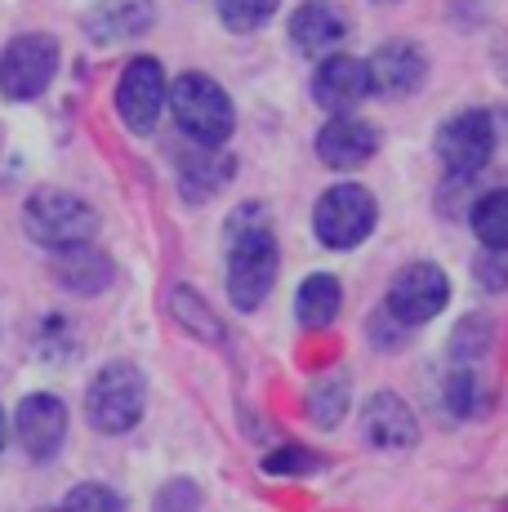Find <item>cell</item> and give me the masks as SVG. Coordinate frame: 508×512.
I'll list each match as a JSON object with an SVG mask.
<instances>
[{
  "instance_id": "cell-5",
  "label": "cell",
  "mask_w": 508,
  "mask_h": 512,
  "mask_svg": "<svg viewBox=\"0 0 508 512\" xmlns=\"http://www.w3.org/2000/svg\"><path fill=\"white\" fill-rule=\"evenodd\" d=\"M379 223V205L366 187L357 183H339V187H326L321 201L312 205V232L326 250H353L361 245Z\"/></svg>"
},
{
  "instance_id": "cell-24",
  "label": "cell",
  "mask_w": 508,
  "mask_h": 512,
  "mask_svg": "<svg viewBox=\"0 0 508 512\" xmlns=\"http://www.w3.org/2000/svg\"><path fill=\"white\" fill-rule=\"evenodd\" d=\"M317 468H326V459L312 455L308 446H281L263 459V472H272V477H308Z\"/></svg>"
},
{
  "instance_id": "cell-1",
  "label": "cell",
  "mask_w": 508,
  "mask_h": 512,
  "mask_svg": "<svg viewBox=\"0 0 508 512\" xmlns=\"http://www.w3.org/2000/svg\"><path fill=\"white\" fill-rule=\"evenodd\" d=\"M223 245H228V299L241 312H254L272 294L277 268H281V250H277L268 214L259 205H241L228 219Z\"/></svg>"
},
{
  "instance_id": "cell-29",
  "label": "cell",
  "mask_w": 508,
  "mask_h": 512,
  "mask_svg": "<svg viewBox=\"0 0 508 512\" xmlns=\"http://www.w3.org/2000/svg\"><path fill=\"white\" fill-rule=\"evenodd\" d=\"M486 348H491V321L486 317H473L455 330V343H451L455 357H482Z\"/></svg>"
},
{
  "instance_id": "cell-28",
  "label": "cell",
  "mask_w": 508,
  "mask_h": 512,
  "mask_svg": "<svg viewBox=\"0 0 508 512\" xmlns=\"http://www.w3.org/2000/svg\"><path fill=\"white\" fill-rule=\"evenodd\" d=\"M446 406L455 410V415H473L477 406H482V392H477V374L473 370H455L451 383H446Z\"/></svg>"
},
{
  "instance_id": "cell-12",
  "label": "cell",
  "mask_w": 508,
  "mask_h": 512,
  "mask_svg": "<svg viewBox=\"0 0 508 512\" xmlns=\"http://www.w3.org/2000/svg\"><path fill=\"white\" fill-rule=\"evenodd\" d=\"M317 156L330 170H361L366 161H375L379 152V130L361 116H330L317 130Z\"/></svg>"
},
{
  "instance_id": "cell-21",
  "label": "cell",
  "mask_w": 508,
  "mask_h": 512,
  "mask_svg": "<svg viewBox=\"0 0 508 512\" xmlns=\"http://www.w3.org/2000/svg\"><path fill=\"white\" fill-rule=\"evenodd\" d=\"M348 406H353V383H348V374H321L308 388V419L317 423V428H339Z\"/></svg>"
},
{
  "instance_id": "cell-27",
  "label": "cell",
  "mask_w": 508,
  "mask_h": 512,
  "mask_svg": "<svg viewBox=\"0 0 508 512\" xmlns=\"http://www.w3.org/2000/svg\"><path fill=\"white\" fill-rule=\"evenodd\" d=\"M156 512H201V490L197 481H165L156 495Z\"/></svg>"
},
{
  "instance_id": "cell-25",
  "label": "cell",
  "mask_w": 508,
  "mask_h": 512,
  "mask_svg": "<svg viewBox=\"0 0 508 512\" xmlns=\"http://www.w3.org/2000/svg\"><path fill=\"white\" fill-rule=\"evenodd\" d=\"M63 512H125V499L116 495L112 486H99V481H85V486L67 490Z\"/></svg>"
},
{
  "instance_id": "cell-3",
  "label": "cell",
  "mask_w": 508,
  "mask_h": 512,
  "mask_svg": "<svg viewBox=\"0 0 508 512\" xmlns=\"http://www.w3.org/2000/svg\"><path fill=\"white\" fill-rule=\"evenodd\" d=\"M23 228L36 245H45V250H76V245L94 241V232H99V214H94V205L81 201V196L45 187V192L27 196Z\"/></svg>"
},
{
  "instance_id": "cell-32",
  "label": "cell",
  "mask_w": 508,
  "mask_h": 512,
  "mask_svg": "<svg viewBox=\"0 0 508 512\" xmlns=\"http://www.w3.org/2000/svg\"><path fill=\"white\" fill-rule=\"evenodd\" d=\"M379 5H397V0H379Z\"/></svg>"
},
{
  "instance_id": "cell-15",
  "label": "cell",
  "mask_w": 508,
  "mask_h": 512,
  "mask_svg": "<svg viewBox=\"0 0 508 512\" xmlns=\"http://www.w3.org/2000/svg\"><path fill=\"white\" fill-rule=\"evenodd\" d=\"M361 437L375 450H410L419 441V419L397 392H375L361 406Z\"/></svg>"
},
{
  "instance_id": "cell-13",
  "label": "cell",
  "mask_w": 508,
  "mask_h": 512,
  "mask_svg": "<svg viewBox=\"0 0 508 512\" xmlns=\"http://www.w3.org/2000/svg\"><path fill=\"white\" fill-rule=\"evenodd\" d=\"M370 76V94H388V98H406L424 85L428 76V58L415 41H388L370 54L366 63Z\"/></svg>"
},
{
  "instance_id": "cell-10",
  "label": "cell",
  "mask_w": 508,
  "mask_h": 512,
  "mask_svg": "<svg viewBox=\"0 0 508 512\" xmlns=\"http://www.w3.org/2000/svg\"><path fill=\"white\" fill-rule=\"evenodd\" d=\"M14 432L32 459H54L67 437L63 397H54V392H32V397H23L18 401V415H14Z\"/></svg>"
},
{
  "instance_id": "cell-7",
  "label": "cell",
  "mask_w": 508,
  "mask_h": 512,
  "mask_svg": "<svg viewBox=\"0 0 508 512\" xmlns=\"http://www.w3.org/2000/svg\"><path fill=\"white\" fill-rule=\"evenodd\" d=\"M446 303H451V277H446L437 263H406V268L388 281L384 312L397 326L415 330V326H428Z\"/></svg>"
},
{
  "instance_id": "cell-4",
  "label": "cell",
  "mask_w": 508,
  "mask_h": 512,
  "mask_svg": "<svg viewBox=\"0 0 508 512\" xmlns=\"http://www.w3.org/2000/svg\"><path fill=\"white\" fill-rule=\"evenodd\" d=\"M143 406H148V383H143L139 366L130 361H112L94 374L90 392H85V419L90 428H99L103 437H121L134 423L143 419Z\"/></svg>"
},
{
  "instance_id": "cell-14",
  "label": "cell",
  "mask_w": 508,
  "mask_h": 512,
  "mask_svg": "<svg viewBox=\"0 0 508 512\" xmlns=\"http://www.w3.org/2000/svg\"><path fill=\"white\" fill-rule=\"evenodd\" d=\"M348 36V18L335 0H304L290 14V45L308 58H330Z\"/></svg>"
},
{
  "instance_id": "cell-22",
  "label": "cell",
  "mask_w": 508,
  "mask_h": 512,
  "mask_svg": "<svg viewBox=\"0 0 508 512\" xmlns=\"http://www.w3.org/2000/svg\"><path fill=\"white\" fill-rule=\"evenodd\" d=\"M468 223H473V236L486 245V250H508V187L486 192L482 201L473 205Z\"/></svg>"
},
{
  "instance_id": "cell-9",
  "label": "cell",
  "mask_w": 508,
  "mask_h": 512,
  "mask_svg": "<svg viewBox=\"0 0 508 512\" xmlns=\"http://www.w3.org/2000/svg\"><path fill=\"white\" fill-rule=\"evenodd\" d=\"M165 103H170V85L156 58H134L116 81V112H121L125 130L134 134H152L161 121Z\"/></svg>"
},
{
  "instance_id": "cell-30",
  "label": "cell",
  "mask_w": 508,
  "mask_h": 512,
  "mask_svg": "<svg viewBox=\"0 0 508 512\" xmlns=\"http://www.w3.org/2000/svg\"><path fill=\"white\" fill-rule=\"evenodd\" d=\"M36 352H41V357H72V352H76V343L67 339V321H63V317H50V321L41 326Z\"/></svg>"
},
{
  "instance_id": "cell-11",
  "label": "cell",
  "mask_w": 508,
  "mask_h": 512,
  "mask_svg": "<svg viewBox=\"0 0 508 512\" xmlns=\"http://www.w3.org/2000/svg\"><path fill=\"white\" fill-rule=\"evenodd\" d=\"M366 94H370L366 63L353 54H330L312 72V98H317V107H326L335 116H353Z\"/></svg>"
},
{
  "instance_id": "cell-16",
  "label": "cell",
  "mask_w": 508,
  "mask_h": 512,
  "mask_svg": "<svg viewBox=\"0 0 508 512\" xmlns=\"http://www.w3.org/2000/svg\"><path fill=\"white\" fill-rule=\"evenodd\" d=\"M152 23H156L152 0H99L85 14V36L94 45H125L139 41L143 32H152Z\"/></svg>"
},
{
  "instance_id": "cell-23",
  "label": "cell",
  "mask_w": 508,
  "mask_h": 512,
  "mask_svg": "<svg viewBox=\"0 0 508 512\" xmlns=\"http://www.w3.org/2000/svg\"><path fill=\"white\" fill-rule=\"evenodd\" d=\"M277 5L281 0H214L219 23L228 27V32H259V27L277 14Z\"/></svg>"
},
{
  "instance_id": "cell-8",
  "label": "cell",
  "mask_w": 508,
  "mask_h": 512,
  "mask_svg": "<svg viewBox=\"0 0 508 512\" xmlns=\"http://www.w3.org/2000/svg\"><path fill=\"white\" fill-rule=\"evenodd\" d=\"M437 161L455 174V179H473L477 170H486V161L495 156V121L482 107L455 112L451 121L437 130Z\"/></svg>"
},
{
  "instance_id": "cell-33",
  "label": "cell",
  "mask_w": 508,
  "mask_h": 512,
  "mask_svg": "<svg viewBox=\"0 0 508 512\" xmlns=\"http://www.w3.org/2000/svg\"><path fill=\"white\" fill-rule=\"evenodd\" d=\"M41 512H63V508H41Z\"/></svg>"
},
{
  "instance_id": "cell-17",
  "label": "cell",
  "mask_w": 508,
  "mask_h": 512,
  "mask_svg": "<svg viewBox=\"0 0 508 512\" xmlns=\"http://www.w3.org/2000/svg\"><path fill=\"white\" fill-rule=\"evenodd\" d=\"M112 277H116L112 259H107L103 250H94V245L58 250V259H54V281L63 285L67 294H81V299H90V294H103L107 285H112Z\"/></svg>"
},
{
  "instance_id": "cell-26",
  "label": "cell",
  "mask_w": 508,
  "mask_h": 512,
  "mask_svg": "<svg viewBox=\"0 0 508 512\" xmlns=\"http://www.w3.org/2000/svg\"><path fill=\"white\" fill-rule=\"evenodd\" d=\"M473 277L486 294H504L508 290V250H482L473 263Z\"/></svg>"
},
{
  "instance_id": "cell-19",
  "label": "cell",
  "mask_w": 508,
  "mask_h": 512,
  "mask_svg": "<svg viewBox=\"0 0 508 512\" xmlns=\"http://www.w3.org/2000/svg\"><path fill=\"white\" fill-rule=\"evenodd\" d=\"M339 308H344V285H339V277H330V272H312L295 294V317L308 330L335 326Z\"/></svg>"
},
{
  "instance_id": "cell-2",
  "label": "cell",
  "mask_w": 508,
  "mask_h": 512,
  "mask_svg": "<svg viewBox=\"0 0 508 512\" xmlns=\"http://www.w3.org/2000/svg\"><path fill=\"white\" fill-rule=\"evenodd\" d=\"M170 112L174 125L197 147H223L237 130V107H232L228 90L205 72H183L170 85Z\"/></svg>"
},
{
  "instance_id": "cell-20",
  "label": "cell",
  "mask_w": 508,
  "mask_h": 512,
  "mask_svg": "<svg viewBox=\"0 0 508 512\" xmlns=\"http://www.w3.org/2000/svg\"><path fill=\"white\" fill-rule=\"evenodd\" d=\"M170 317L179 321L188 334H197L201 343H223V321L210 303L201 299L192 285H174L170 290Z\"/></svg>"
},
{
  "instance_id": "cell-31",
  "label": "cell",
  "mask_w": 508,
  "mask_h": 512,
  "mask_svg": "<svg viewBox=\"0 0 508 512\" xmlns=\"http://www.w3.org/2000/svg\"><path fill=\"white\" fill-rule=\"evenodd\" d=\"M0 450H5V410H0Z\"/></svg>"
},
{
  "instance_id": "cell-18",
  "label": "cell",
  "mask_w": 508,
  "mask_h": 512,
  "mask_svg": "<svg viewBox=\"0 0 508 512\" xmlns=\"http://www.w3.org/2000/svg\"><path fill=\"white\" fill-rule=\"evenodd\" d=\"M228 183H232V156H223L219 147H201V152H188L179 161V192L192 205L219 196V187Z\"/></svg>"
},
{
  "instance_id": "cell-6",
  "label": "cell",
  "mask_w": 508,
  "mask_h": 512,
  "mask_svg": "<svg viewBox=\"0 0 508 512\" xmlns=\"http://www.w3.org/2000/svg\"><path fill=\"white\" fill-rule=\"evenodd\" d=\"M58 72V41L45 32H27V36H14L0 54V94L9 103H32L50 90Z\"/></svg>"
}]
</instances>
